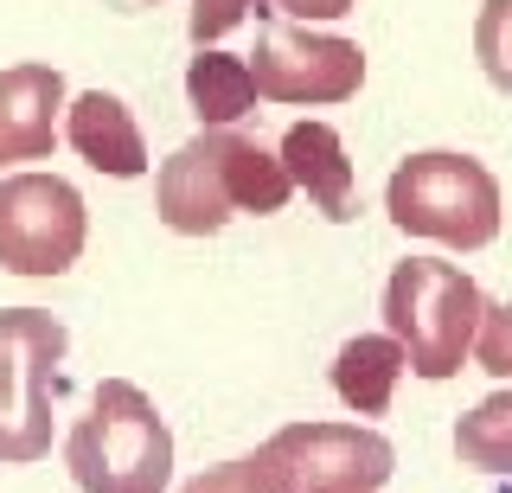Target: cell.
Masks as SVG:
<instances>
[{
    "instance_id": "obj_3",
    "label": "cell",
    "mask_w": 512,
    "mask_h": 493,
    "mask_svg": "<svg viewBox=\"0 0 512 493\" xmlns=\"http://www.w3.org/2000/svg\"><path fill=\"white\" fill-rule=\"evenodd\" d=\"M384 212L397 231L448 250H487L500 237V180L455 148L410 154L384 186Z\"/></svg>"
},
{
    "instance_id": "obj_11",
    "label": "cell",
    "mask_w": 512,
    "mask_h": 493,
    "mask_svg": "<svg viewBox=\"0 0 512 493\" xmlns=\"http://www.w3.org/2000/svg\"><path fill=\"white\" fill-rule=\"evenodd\" d=\"M64 141H71L96 173H109V180H141V173H148V141H141L128 103L109 97V90H84V97L71 103Z\"/></svg>"
},
{
    "instance_id": "obj_13",
    "label": "cell",
    "mask_w": 512,
    "mask_h": 493,
    "mask_svg": "<svg viewBox=\"0 0 512 493\" xmlns=\"http://www.w3.org/2000/svg\"><path fill=\"white\" fill-rule=\"evenodd\" d=\"M212 148H218V173H224V193H231V212H250V218H269L288 205V173L282 161L263 148V141L237 135V129H212Z\"/></svg>"
},
{
    "instance_id": "obj_19",
    "label": "cell",
    "mask_w": 512,
    "mask_h": 493,
    "mask_svg": "<svg viewBox=\"0 0 512 493\" xmlns=\"http://www.w3.org/2000/svg\"><path fill=\"white\" fill-rule=\"evenodd\" d=\"M359 0H256V13H288V20H346Z\"/></svg>"
},
{
    "instance_id": "obj_9",
    "label": "cell",
    "mask_w": 512,
    "mask_h": 493,
    "mask_svg": "<svg viewBox=\"0 0 512 493\" xmlns=\"http://www.w3.org/2000/svg\"><path fill=\"white\" fill-rule=\"evenodd\" d=\"M58 109H64V77L52 65H7L0 71V167L52 161Z\"/></svg>"
},
{
    "instance_id": "obj_15",
    "label": "cell",
    "mask_w": 512,
    "mask_h": 493,
    "mask_svg": "<svg viewBox=\"0 0 512 493\" xmlns=\"http://www.w3.org/2000/svg\"><path fill=\"white\" fill-rule=\"evenodd\" d=\"M455 455H461V468L512 474V391L480 397L468 417L455 423Z\"/></svg>"
},
{
    "instance_id": "obj_18",
    "label": "cell",
    "mask_w": 512,
    "mask_h": 493,
    "mask_svg": "<svg viewBox=\"0 0 512 493\" xmlns=\"http://www.w3.org/2000/svg\"><path fill=\"white\" fill-rule=\"evenodd\" d=\"M250 7H256V0H192V20H186L192 45H218L231 26L250 20Z\"/></svg>"
},
{
    "instance_id": "obj_7",
    "label": "cell",
    "mask_w": 512,
    "mask_h": 493,
    "mask_svg": "<svg viewBox=\"0 0 512 493\" xmlns=\"http://www.w3.org/2000/svg\"><path fill=\"white\" fill-rule=\"evenodd\" d=\"M256 77V97L269 103H346L365 84V52L340 33H308L301 26L269 20L256 33V58H244Z\"/></svg>"
},
{
    "instance_id": "obj_17",
    "label": "cell",
    "mask_w": 512,
    "mask_h": 493,
    "mask_svg": "<svg viewBox=\"0 0 512 493\" xmlns=\"http://www.w3.org/2000/svg\"><path fill=\"white\" fill-rule=\"evenodd\" d=\"M468 359H480V372H493V378H512V301H500V308H480V327H474Z\"/></svg>"
},
{
    "instance_id": "obj_20",
    "label": "cell",
    "mask_w": 512,
    "mask_h": 493,
    "mask_svg": "<svg viewBox=\"0 0 512 493\" xmlns=\"http://www.w3.org/2000/svg\"><path fill=\"white\" fill-rule=\"evenodd\" d=\"M128 7H160V0H128Z\"/></svg>"
},
{
    "instance_id": "obj_6",
    "label": "cell",
    "mask_w": 512,
    "mask_h": 493,
    "mask_svg": "<svg viewBox=\"0 0 512 493\" xmlns=\"http://www.w3.org/2000/svg\"><path fill=\"white\" fill-rule=\"evenodd\" d=\"M84 193L58 173H7L0 180V269L13 276H64L84 257Z\"/></svg>"
},
{
    "instance_id": "obj_5",
    "label": "cell",
    "mask_w": 512,
    "mask_h": 493,
    "mask_svg": "<svg viewBox=\"0 0 512 493\" xmlns=\"http://www.w3.org/2000/svg\"><path fill=\"white\" fill-rule=\"evenodd\" d=\"M58 314L45 308H0V461L52 455V397L64 365Z\"/></svg>"
},
{
    "instance_id": "obj_2",
    "label": "cell",
    "mask_w": 512,
    "mask_h": 493,
    "mask_svg": "<svg viewBox=\"0 0 512 493\" xmlns=\"http://www.w3.org/2000/svg\"><path fill=\"white\" fill-rule=\"evenodd\" d=\"M480 308H487L480 282L461 263H442V257H410L384 282V333L404 346V372L429 378V385L461 372L474 327H480Z\"/></svg>"
},
{
    "instance_id": "obj_10",
    "label": "cell",
    "mask_w": 512,
    "mask_h": 493,
    "mask_svg": "<svg viewBox=\"0 0 512 493\" xmlns=\"http://www.w3.org/2000/svg\"><path fill=\"white\" fill-rule=\"evenodd\" d=\"M282 173L295 193H308V205H320V218L346 225L359 212V180H352V161H346V141L327 129V122H295L282 135Z\"/></svg>"
},
{
    "instance_id": "obj_8",
    "label": "cell",
    "mask_w": 512,
    "mask_h": 493,
    "mask_svg": "<svg viewBox=\"0 0 512 493\" xmlns=\"http://www.w3.org/2000/svg\"><path fill=\"white\" fill-rule=\"evenodd\" d=\"M154 212L167 231L180 237H212L231 225V193H224V173H218V148H212V129L186 148H173L154 173Z\"/></svg>"
},
{
    "instance_id": "obj_16",
    "label": "cell",
    "mask_w": 512,
    "mask_h": 493,
    "mask_svg": "<svg viewBox=\"0 0 512 493\" xmlns=\"http://www.w3.org/2000/svg\"><path fill=\"white\" fill-rule=\"evenodd\" d=\"M474 58L487 71V84L512 97V0H480V20H474Z\"/></svg>"
},
{
    "instance_id": "obj_1",
    "label": "cell",
    "mask_w": 512,
    "mask_h": 493,
    "mask_svg": "<svg viewBox=\"0 0 512 493\" xmlns=\"http://www.w3.org/2000/svg\"><path fill=\"white\" fill-rule=\"evenodd\" d=\"M64 468L84 493H167L173 429L141 385L103 378L90 417H77V429L64 436Z\"/></svg>"
},
{
    "instance_id": "obj_14",
    "label": "cell",
    "mask_w": 512,
    "mask_h": 493,
    "mask_svg": "<svg viewBox=\"0 0 512 493\" xmlns=\"http://www.w3.org/2000/svg\"><path fill=\"white\" fill-rule=\"evenodd\" d=\"M186 103H192V116H199L205 129H231L237 116L256 109V77H250L244 58L199 45V58L186 65Z\"/></svg>"
},
{
    "instance_id": "obj_4",
    "label": "cell",
    "mask_w": 512,
    "mask_h": 493,
    "mask_svg": "<svg viewBox=\"0 0 512 493\" xmlns=\"http://www.w3.org/2000/svg\"><path fill=\"white\" fill-rule=\"evenodd\" d=\"M250 461L256 493H378L397 455L365 423H288Z\"/></svg>"
},
{
    "instance_id": "obj_12",
    "label": "cell",
    "mask_w": 512,
    "mask_h": 493,
    "mask_svg": "<svg viewBox=\"0 0 512 493\" xmlns=\"http://www.w3.org/2000/svg\"><path fill=\"white\" fill-rule=\"evenodd\" d=\"M397 378H404V346L391 333H359L333 353V391L352 417H384Z\"/></svg>"
}]
</instances>
